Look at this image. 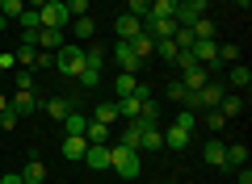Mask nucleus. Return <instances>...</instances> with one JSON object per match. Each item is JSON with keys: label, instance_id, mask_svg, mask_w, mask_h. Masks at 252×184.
Here are the masks:
<instances>
[{"label": "nucleus", "instance_id": "45", "mask_svg": "<svg viewBox=\"0 0 252 184\" xmlns=\"http://www.w3.org/2000/svg\"><path fill=\"white\" fill-rule=\"evenodd\" d=\"M147 9H152V0H130V9H126V13H135V17H147Z\"/></svg>", "mask_w": 252, "mask_h": 184}, {"label": "nucleus", "instance_id": "22", "mask_svg": "<svg viewBox=\"0 0 252 184\" xmlns=\"http://www.w3.org/2000/svg\"><path fill=\"white\" fill-rule=\"evenodd\" d=\"M105 59H109V51H105V46H101V42H93V46H84V67H105Z\"/></svg>", "mask_w": 252, "mask_h": 184}, {"label": "nucleus", "instance_id": "40", "mask_svg": "<svg viewBox=\"0 0 252 184\" xmlns=\"http://www.w3.org/2000/svg\"><path fill=\"white\" fill-rule=\"evenodd\" d=\"M63 4H67V13H72V17H89V0H63Z\"/></svg>", "mask_w": 252, "mask_h": 184}, {"label": "nucleus", "instance_id": "20", "mask_svg": "<svg viewBox=\"0 0 252 184\" xmlns=\"http://www.w3.org/2000/svg\"><path fill=\"white\" fill-rule=\"evenodd\" d=\"M80 163H89V167H97V172H105V167H109V147H93V142H89V151H84Z\"/></svg>", "mask_w": 252, "mask_h": 184}, {"label": "nucleus", "instance_id": "5", "mask_svg": "<svg viewBox=\"0 0 252 184\" xmlns=\"http://www.w3.org/2000/svg\"><path fill=\"white\" fill-rule=\"evenodd\" d=\"M9 109L17 117H30V113H38V97H34V88H17L9 97Z\"/></svg>", "mask_w": 252, "mask_h": 184}, {"label": "nucleus", "instance_id": "33", "mask_svg": "<svg viewBox=\"0 0 252 184\" xmlns=\"http://www.w3.org/2000/svg\"><path fill=\"white\" fill-rule=\"evenodd\" d=\"M189 34H193V38H215V21H210V17H198L193 26H189Z\"/></svg>", "mask_w": 252, "mask_h": 184}, {"label": "nucleus", "instance_id": "37", "mask_svg": "<svg viewBox=\"0 0 252 184\" xmlns=\"http://www.w3.org/2000/svg\"><path fill=\"white\" fill-rule=\"evenodd\" d=\"M17 26H21V29H42V17H38V9H26V13L17 17Z\"/></svg>", "mask_w": 252, "mask_h": 184}, {"label": "nucleus", "instance_id": "28", "mask_svg": "<svg viewBox=\"0 0 252 184\" xmlns=\"http://www.w3.org/2000/svg\"><path fill=\"white\" fill-rule=\"evenodd\" d=\"M59 126H63V130H67V134H84V130H89V117H84L80 109H72V113L63 117Z\"/></svg>", "mask_w": 252, "mask_h": 184}, {"label": "nucleus", "instance_id": "50", "mask_svg": "<svg viewBox=\"0 0 252 184\" xmlns=\"http://www.w3.org/2000/svg\"><path fill=\"white\" fill-rule=\"evenodd\" d=\"M42 4H46V0H26V9H42Z\"/></svg>", "mask_w": 252, "mask_h": 184}, {"label": "nucleus", "instance_id": "57", "mask_svg": "<svg viewBox=\"0 0 252 184\" xmlns=\"http://www.w3.org/2000/svg\"><path fill=\"white\" fill-rule=\"evenodd\" d=\"M181 4H185V0H181Z\"/></svg>", "mask_w": 252, "mask_h": 184}, {"label": "nucleus", "instance_id": "29", "mask_svg": "<svg viewBox=\"0 0 252 184\" xmlns=\"http://www.w3.org/2000/svg\"><path fill=\"white\" fill-rule=\"evenodd\" d=\"M139 134H143V122H126V130H122V147H130V151H139Z\"/></svg>", "mask_w": 252, "mask_h": 184}, {"label": "nucleus", "instance_id": "13", "mask_svg": "<svg viewBox=\"0 0 252 184\" xmlns=\"http://www.w3.org/2000/svg\"><path fill=\"white\" fill-rule=\"evenodd\" d=\"M139 151H164V130H160V126H143V134H139Z\"/></svg>", "mask_w": 252, "mask_h": 184}, {"label": "nucleus", "instance_id": "52", "mask_svg": "<svg viewBox=\"0 0 252 184\" xmlns=\"http://www.w3.org/2000/svg\"><path fill=\"white\" fill-rule=\"evenodd\" d=\"M231 4H240V9H248V4H252V0H231Z\"/></svg>", "mask_w": 252, "mask_h": 184}, {"label": "nucleus", "instance_id": "36", "mask_svg": "<svg viewBox=\"0 0 252 184\" xmlns=\"http://www.w3.org/2000/svg\"><path fill=\"white\" fill-rule=\"evenodd\" d=\"M76 84H80V88H97V84H101V71H97V67H84L80 76H76Z\"/></svg>", "mask_w": 252, "mask_h": 184}, {"label": "nucleus", "instance_id": "6", "mask_svg": "<svg viewBox=\"0 0 252 184\" xmlns=\"http://www.w3.org/2000/svg\"><path fill=\"white\" fill-rule=\"evenodd\" d=\"M114 34H118V42H130L135 34H143V17H135V13L114 17Z\"/></svg>", "mask_w": 252, "mask_h": 184}, {"label": "nucleus", "instance_id": "39", "mask_svg": "<svg viewBox=\"0 0 252 184\" xmlns=\"http://www.w3.org/2000/svg\"><path fill=\"white\" fill-rule=\"evenodd\" d=\"M235 59H240V46H231V42L219 46V63H223V67H227V63H235Z\"/></svg>", "mask_w": 252, "mask_h": 184}, {"label": "nucleus", "instance_id": "49", "mask_svg": "<svg viewBox=\"0 0 252 184\" xmlns=\"http://www.w3.org/2000/svg\"><path fill=\"white\" fill-rule=\"evenodd\" d=\"M235 180H240V184H252V172H248V163L240 167V176H235Z\"/></svg>", "mask_w": 252, "mask_h": 184}, {"label": "nucleus", "instance_id": "21", "mask_svg": "<svg viewBox=\"0 0 252 184\" xmlns=\"http://www.w3.org/2000/svg\"><path fill=\"white\" fill-rule=\"evenodd\" d=\"M202 155H206V163H210V167H227V147H223L219 138H210Z\"/></svg>", "mask_w": 252, "mask_h": 184}, {"label": "nucleus", "instance_id": "30", "mask_svg": "<svg viewBox=\"0 0 252 184\" xmlns=\"http://www.w3.org/2000/svg\"><path fill=\"white\" fill-rule=\"evenodd\" d=\"M93 122H101V126H109V122H118V109H114V101H101V105L93 109Z\"/></svg>", "mask_w": 252, "mask_h": 184}, {"label": "nucleus", "instance_id": "38", "mask_svg": "<svg viewBox=\"0 0 252 184\" xmlns=\"http://www.w3.org/2000/svg\"><path fill=\"white\" fill-rule=\"evenodd\" d=\"M172 126H181V130H189V134H193V130H198V113H189V109H181V113H177V122H172Z\"/></svg>", "mask_w": 252, "mask_h": 184}, {"label": "nucleus", "instance_id": "44", "mask_svg": "<svg viewBox=\"0 0 252 184\" xmlns=\"http://www.w3.org/2000/svg\"><path fill=\"white\" fill-rule=\"evenodd\" d=\"M17 122H21V117L13 113V109H4V113H0V130H17Z\"/></svg>", "mask_w": 252, "mask_h": 184}, {"label": "nucleus", "instance_id": "27", "mask_svg": "<svg viewBox=\"0 0 252 184\" xmlns=\"http://www.w3.org/2000/svg\"><path fill=\"white\" fill-rule=\"evenodd\" d=\"M84 138H89L93 147H109V126H101V122H93V117H89V130H84Z\"/></svg>", "mask_w": 252, "mask_h": 184}, {"label": "nucleus", "instance_id": "48", "mask_svg": "<svg viewBox=\"0 0 252 184\" xmlns=\"http://www.w3.org/2000/svg\"><path fill=\"white\" fill-rule=\"evenodd\" d=\"M0 184H26V176H21V172H9V176H0Z\"/></svg>", "mask_w": 252, "mask_h": 184}, {"label": "nucleus", "instance_id": "53", "mask_svg": "<svg viewBox=\"0 0 252 184\" xmlns=\"http://www.w3.org/2000/svg\"><path fill=\"white\" fill-rule=\"evenodd\" d=\"M202 4H206V9H210V4H215V0H202Z\"/></svg>", "mask_w": 252, "mask_h": 184}, {"label": "nucleus", "instance_id": "16", "mask_svg": "<svg viewBox=\"0 0 252 184\" xmlns=\"http://www.w3.org/2000/svg\"><path fill=\"white\" fill-rule=\"evenodd\" d=\"M63 42H67V38H63V29H38V42H34V46H38V51H51V54H55Z\"/></svg>", "mask_w": 252, "mask_h": 184}, {"label": "nucleus", "instance_id": "1", "mask_svg": "<svg viewBox=\"0 0 252 184\" xmlns=\"http://www.w3.org/2000/svg\"><path fill=\"white\" fill-rule=\"evenodd\" d=\"M109 167L118 172V180H139V172H143V151H130V147H109Z\"/></svg>", "mask_w": 252, "mask_h": 184}, {"label": "nucleus", "instance_id": "15", "mask_svg": "<svg viewBox=\"0 0 252 184\" xmlns=\"http://www.w3.org/2000/svg\"><path fill=\"white\" fill-rule=\"evenodd\" d=\"M84 151H89V138L84 134H67L63 138V159H84Z\"/></svg>", "mask_w": 252, "mask_h": 184}, {"label": "nucleus", "instance_id": "2", "mask_svg": "<svg viewBox=\"0 0 252 184\" xmlns=\"http://www.w3.org/2000/svg\"><path fill=\"white\" fill-rule=\"evenodd\" d=\"M55 71L67 76V79H76L84 71V46L80 42H63L59 51H55Z\"/></svg>", "mask_w": 252, "mask_h": 184}, {"label": "nucleus", "instance_id": "7", "mask_svg": "<svg viewBox=\"0 0 252 184\" xmlns=\"http://www.w3.org/2000/svg\"><path fill=\"white\" fill-rule=\"evenodd\" d=\"M114 59H118V67L130 71V76H139V67H143V59L130 51V42H114Z\"/></svg>", "mask_w": 252, "mask_h": 184}, {"label": "nucleus", "instance_id": "12", "mask_svg": "<svg viewBox=\"0 0 252 184\" xmlns=\"http://www.w3.org/2000/svg\"><path fill=\"white\" fill-rule=\"evenodd\" d=\"M72 109H76V97H51L46 101V117H51V122H63Z\"/></svg>", "mask_w": 252, "mask_h": 184}, {"label": "nucleus", "instance_id": "51", "mask_svg": "<svg viewBox=\"0 0 252 184\" xmlns=\"http://www.w3.org/2000/svg\"><path fill=\"white\" fill-rule=\"evenodd\" d=\"M4 109H9V97H4V92H0V113H4Z\"/></svg>", "mask_w": 252, "mask_h": 184}, {"label": "nucleus", "instance_id": "31", "mask_svg": "<svg viewBox=\"0 0 252 184\" xmlns=\"http://www.w3.org/2000/svg\"><path fill=\"white\" fill-rule=\"evenodd\" d=\"M147 17H177V0H152Z\"/></svg>", "mask_w": 252, "mask_h": 184}, {"label": "nucleus", "instance_id": "47", "mask_svg": "<svg viewBox=\"0 0 252 184\" xmlns=\"http://www.w3.org/2000/svg\"><path fill=\"white\" fill-rule=\"evenodd\" d=\"M13 67H17V59H13V51H4L0 54V71H13Z\"/></svg>", "mask_w": 252, "mask_h": 184}, {"label": "nucleus", "instance_id": "14", "mask_svg": "<svg viewBox=\"0 0 252 184\" xmlns=\"http://www.w3.org/2000/svg\"><path fill=\"white\" fill-rule=\"evenodd\" d=\"M21 176H26V184H42V180H46V163H42V155H30L26 167H21Z\"/></svg>", "mask_w": 252, "mask_h": 184}, {"label": "nucleus", "instance_id": "35", "mask_svg": "<svg viewBox=\"0 0 252 184\" xmlns=\"http://www.w3.org/2000/svg\"><path fill=\"white\" fill-rule=\"evenodd\" d=\"M172 42H177V51H189V46L198 42V38L189 34V26H177V34H172Z\"/></svg>", "mask_w": 252, "mask_h": 184}, {"label": "nucleus", "instance_id": "11", "mask_svg": "<svg viewBox=\"0 0 252 184\" xmlns=\"http://www.w3.org/2000/svg\"><path fill=\"white\" fill-rule=\"evenodd\" d=\"M139 88H143V79L130 76V71H118L114 76V92L118 97H139Z\"/></svg>", "mask_w": 252, "mask_h": 184}, {"label": "nucleus", "instance_id": "54", "mask_svg": "<svg viewBox=\"0 0 252 184\" xmlns=\"http://www.w3.org/2000/svg\"><path fill=\"white\" fill-rule=\"evenodd\" d=\"M0 9H4V0H0Z\"/></svg>", "mask_w": 252, "mask_h": 184}, {"label": "nucleus", "instance_id": "23", "mask_svg": "<svg viewBox=\"0 0 252 184\" xmlns=\"http://www.w3.org/2000/svg\"><path fill=\"white\" fill-rule=\"evenodd\" d=\"M139 101H143V97H118V101H114L118 117H126V122H135V117H139Z\"/></svg>", "mask_w": 252, "mask_h": 184}, {"label": "nucleus", "instance_id": "19", "mask_svg": "<svg viewBox=\"0 0 252 184\" xmlns=\"http://www.w3.org/2000/svg\"><path fill=\"white\" fill-rule=\"evenodd\" d=\"M189 138H193V134L181 130V126H168V130H164V147H168V151H185Z\"/></svg>", "mask_w": 252, "mask_h": 184}, {"label": "nucleus", "instance_id": "4", "mask_svg": "<svg viewBox=\"0 0 252 184\" xmlns=\"http://www.w3.org/2000/svg\"><path fill=\"white\" fill-rule=\"evenodd\" d=\"M189 51H193V59H198L206 71H219V67H223V63H219V42H215V38H198Z\"/></svg>", "mask_w": 252, "mask_h": 184}, {"label": "nucleus", "instance_id": "24", "mask_svg": "<svg viewBox=\"0 0 252 184\" xmlns=\"http://www.w3.org/2000/svg\"><path fill=\"white\" fill-rule=\"evenodd\" d=\"M135 122H143V126H156V122H160V105H156L152 97H143V101H139V117H135Z\"/></svg>", "mask_w": 252, "mask_h": 184}, {"label": "nucleus", "instance_id": "43", "mask_svg": "<svg viewBox=\"0 0 252 184\" xmlns=\"http://www.w3.org/2000/svg\"><path fill=\"white\" fill-rule=\"evenodd\" d=\"M172 63H177V71H185V67H193L198 59H193V51H177V59H172Z\"/></svg>", "mask_w": 252, "mask_h": 184}, {"label": "nucleus", "instance_id": "8", "mask_svg": "<svg viewBox=\"0 0 252 184\" xmlns=\"http://www.w3.org/2000/svg\"><path fill=\"white\" fill-rule=\"evenodd\" d=\"M143 34H152V38H172V34H177V17H143Z\"/></svg>", "mask_w": 252, "mask_h": 184}, {"label": "nucleus", "instance_id": "42", "mask_svg": "<svg viewBox=\"0 0 252 184\" xmlns=\"http://www.w3.org/2000/svg\"><path fill=\"white\" fill-rule=\"evenodd\" d=\"M206 126H210V130H223V126H227V117L219 113V109H206Z\"/></svg>", "mask_w": 252, "mask_h": 184}, {"label": "nucleus", "instance_id": "10", "mask_svg": "<svg viewBox=\"0 0 252 184\" xmlns=\"http://www.w3.org/2000/svg\"><path fill=\"white\" fill-rule=\"evenodd\" d=\"M198 17H206V4L202 0H185V4L177 0V26H193Z\"/></svg>", "mask_w": 252, "mask_h": 184}, {"label": "nucleus", "instance_id": "25", "mask_svg": "<svg viewBox=\"0 0 252 184\" xmlns=\"http://www.w3.org/2000/svg\"><path fill=\"white\" fill-rule=\"evenodd\" d=\"M130 51H135L139 59H152V54H156V38L152 34H135V38H130Z\"/></svg>", "mask_w": 252, "mask_h": 184}, {"label": "nucleus", "instance_id": "55", "mask_svg": "<svg viewBox=\"0 0 252 184\" xmlns=\"http://www.w3.org/2000/svg\"><path fill=\"white\" fill-rule=\"evenodd\" d=\"M0 79H4V71H0Z\"/></svg>", "mask_w": 252, "mask_h": 184}, {"label": "nucleus", "instance_id": "56", "mask_svg": "<svg viewBox=\"0 0 252 184\" xmlns=\"http://www.w3.org/2000/svg\"><path fill=\"white\" fill-rule=\"evenodd\" d=\"M126 184H135V180H126Z\"/></svg>", "mask_w": 252, "mask_h": 184}, {"label": "nucleus", "instance_id": "58", "mask_svg": "<svg viewBox=\"0 0 252 184\" xmlns=\"http://www.w3.org/2000/svg\"><path fill=\"white\" fill-rule=\"evenodd\" d=\"M89 4H93V0H89Z\"/></svg>", "mask_w": 252, "mask_h": 184}, {"label": "nucleus", "instance_id": "26", "mask_svg": "<svg viewBox=\"0 0 252 184\" xmlns=\"http://www.w3.org/2000/svg\"><path fill=\"white\" fill-rule=\"evenodd\" d=\"M252 84V71L248 63H231V76H227V88H248Z\"/></svg>", "mask_w": 252, "mask_h": 184}, {"label": "nucleus", "instance_id": "3", "mask_svg": "<svg viewBox=\"0 0 252 184\" xmlns=\"http://www.w3.org/2000/svg\"><path fill=\"white\" fill-rule=\"evenodd\" d=\"M38 17H42V29H67L72 13H67V4H63V0H46L42 9H38Z\"/></svg>", "mask_w": 252, "mask_h": 184}, {"label": "nucleus", "instance_id": "41", "mask_svg": "<svg viewBox=\"0 0 252 184\" xmlns=\"http://www.w3.org/2000/svg\"><path fill=\"white\" fill-rule=\"evenodd\" d=\"M164 92H168V101H172V105H185V88H181V79H172V84L164 88Z\"/></svg>", "mask_w": 252, "mask_h": 184}, {"label": "nucleus", "instance_id": "34", "mask_svg": "<svg viewBox=\"0 0 252 184\" xmlns=\"http://www.w3.org/2000/svg\"><path fill=\"white\" fill-rule=\"evenodd\" d=\"M156 54H160V59H177V42H172V38H156Z\"/></svg>", "mask_w": 252, "mask_h": 184}, {"label": "nucleus", "instance_id": "46", "mask_svg": "<svg viewBox=\"0 0 252 184\" xmlns=\"http://www.w3.org/2000/svg\"><path fill=\"white\" fill-rule=\"evenodd\" d=\"M17 88H34V71H30V67L17 71Z\"/></svg>", "mask_w": 252, "mask_h": 184}, {"label": "nucleus", "instance_id": "9", "mask_svg": "<svg viewBox=\"0 0 252 184\" xmlns=\"http://www.w3.org/2000/svg\"><path fill=\"white\" fill-rule=\"evenodd\" d=\"M177 79H181V88H185V92H198V88H202V84L210 79V71L202 67V63H193V67H185V71H181Z\"/></svg>", "mask_w": 252, "mask_h": 184}, {"label": "nucleus", "instance_id": "32", "mask_svg": "<svg viewBox=\"0 0 252 184\" xmlns=\"http://www.w3.org/2000/svg\"><path fill=\"white\" fill-rule=\"evenodd\" d=\"M244 163H248V147H244V142L227 147V167H244Z\"/></svg>", "mask_w": 252, "mask_h": 184}, {"label": "nucleus", "instance_id": "17", "mask_svg": "<svg viewBox=\"0 0 252 184\" xmlns=\"http://www.w3.org/2000/svg\"><path fill=\"white\" fill-rule=\"evenodd\" d=\"M67 26L76 29V42H93V34H97V21H93V13H89V17H72Z\"/></svg>", "mask_w": 252, "mask_h": 184}, {"label": "nucleus", "instance_id": "18", "mask_svg": "<svg viewBox=\"0 0 252 184\" xmlns=\"http://www.w3.org/2000/svg\"><path fill=\"white\" fill-rule=\"evenodd\" d=\"M219 113H223V117H235V113H244V97H240V92H231V88H227V92H223V101H219Z\"/></svg>", "mask_w": 252, "mask_h": 184}]
</instances>
